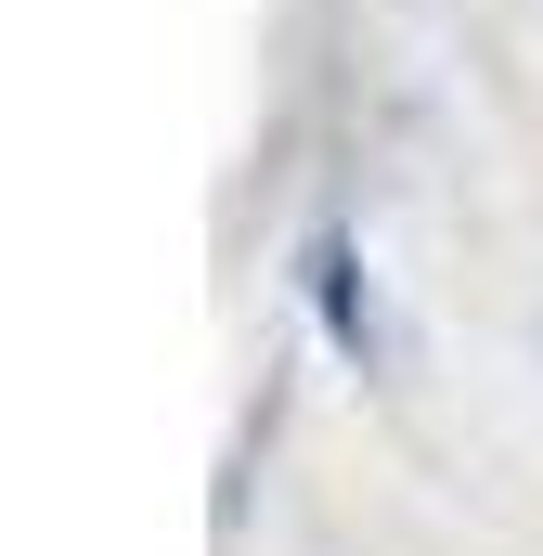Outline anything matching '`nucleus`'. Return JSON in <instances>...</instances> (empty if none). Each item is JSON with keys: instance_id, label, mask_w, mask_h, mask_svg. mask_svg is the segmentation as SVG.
<instances>
[]
</instances>
